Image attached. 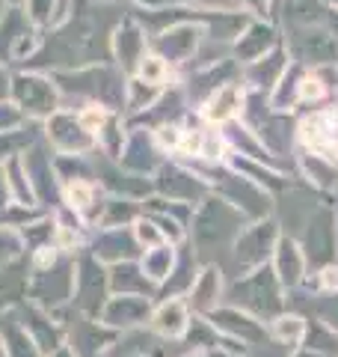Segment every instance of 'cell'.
Segmentation results:
<instances>
[{
    "instance_id": "1",
    "label": "cell",
    "mask_w": 338,
    "mask_h": 357,
    "mask_svg": "<svg viewBox=\"0 0 338 357\" xmlns=\"http://www.w3.org/2000/svg\"><path fill=\"white\" fill-rule=\"evenodd\" d=\"M13 105L24 114L27 119L36 122H48L56 110H63V98L60 89L51 77H45L39 72H15L13 75Z\"/></svg>"
},
{
    "instance_id": "2",
    "label": "cell",
    "mask_w": 338,
    "mask_h": 357,
    "mask_svg": "<svg viewBox=\"0 0 338 357\" xmlns=\"http://www.w3.org/2000/svg\"><path fill=\"white\" fill-rule=\"evenodd\" d=\"M42 36L36 27L30 24L24 6L6 9V15L0 18V63H21L24 66L33 54L39 51Z\"/></svg>"
},
{
    "instance_id": "3",
    "label": "cell",
    "mask_w": 338,
    "mask_h": 357,
    "mask_svg": "<svg viewBox=\"0 0 338 357\" xmlns=\"http://www.w3.org/2000/svg\"><path fill=\"white\" fill-rule=\"evenodd\" d=\"M45 137L54 143L60 155H83L95 146V134H89L74 110H56V114L45 122Z\"/></svg>"
},
{
    "instance_id": "4",
    "label": "cell",
    "mask_w": 338,
    "mask_h": 357,
    "mask_svg": "<svg viewBox=\"0 0 338 357\" xmlns=\"http://www.w3.org/2000/svg\"><path fill=\"white\" fill-rule=\"evenodd\" d=\"M21 164H24V173H27V182H30L33 197H39L45 206L56 203V191H60V185H56L51 149L39 140L36 146H30L24 155H21Z\"/></svg>"
},
{
    "instance_id": "5",
    "label": "cell",
    "mask_w": 338,
    "mask_h": 357,
    "mask_svg": "<svg viewBox=\"0 0 338 357\" xmlns=\"http://www.w3.org/2000/svg\"><path fill=\"white\" fill-rule=\"evenodd\" d=\"M45 134V126L36 119H27L24 126L18 128H9V131H0V161H13L21 158L30 146H36Z\"/></svg>"
},
{
    "instance_id": "6",
    "label": "cell",
    "mask_w": 338,
    "mask_h": 357,
    "mask_svg": "<svg viewBox=\"0 0 338 357\" xmlns=\"http://www.w3.org/2000/svg\"><path fill=\"white\" fill-rule=\"evenodd\" d=\"M335 116H318L306 122V140L312 143L314 149L321 152H332L338 155V131H335Z\"/></svg>"
},
{
    "instance_id": "7",
    "label": "cell",
    "mask_w": 338,
    "mask_h": 357,
    "mask_svg": "<svg viewBox=\"0 0 338 357\" xmlns=\"http://www.w3.org/2000/svg\"><path fill=\"white\" fill-rule=\"evenodd\" d=\"M238 105H241V96H238V89H232V86H223L217 96L208 102V107H205V116L211 119V122H223V119H229V116H234V110H238Z\"/></svg>"
},
{
    "instance_id": "8",
    "label": "cell",
    "mask_w": 338,
    "mask_h": 357,
    "mask_svg": "<svg viewBox=\"0 0 338 357\" xmlns=\"http://www.w3.org/2000/svg\"><path fill=\"white\" fill-rule=\"evenodd\" d=\"M24 13L33 27H51L60 24V3L56 0H27Z\"/></svg>"
},
{
    "instance_id": "9",
    "label": "cell",
    "mask_w": 338,
    "mask_h": 357,
    "mask_svg": "<svg viewBox=\"0 0 338 357\" xmlns=\"http://www.w3.org/2000/svg\"><path fill=\"white\" fill-rule=\"evenodd\" d=\"M92 185L89 182H72V185H65V203H69L72 208H89V203H92Z\"/></svg>"
},
{
    "instance_id": "10",
    "label": "cell",
    "mask_w": 338,
    "mask_h": 357,
    "mask_svg": "<svg viewBox=\"0 0 338 357\" xmlns=\"http://www.w3.org/2000/svg\"><path fill=\"white\" fill-rule=\"evenodd\" d=\"M140 75H143V81L145 84H161L163 77H166V63L161 60V57H145L143 63H140Z\"/></svg>"
},
{
    "instance_id": "11",
    "label": "cell",
    "mask_w": 338,
    "mask_h": 357,
    "mask_svg": "<svg viewBox=\"0 0 338 357\" xmlns=\"http://www.w3.org/2000/svg\"><path fill=\"white\" fill-rule=\"evenodd\" d=\"M18 250H21L18 236L9 227H0V265L9 262V259H15Z\"/></svg>"
},
{
    "instance_id": "12",
    "label": "cell",
    "mask_w": 338,
    "mask_h": 357,
    "mask_svg": "<svg viewBox=\"0 0 338 357\" xmlns=\"http://www.w3.org/2000/svg\"><path fill=\"white\" fill-rule=\"evenodd\" d=\"M27 116L13 105V102H0V131H9V128H18L24 126Z\"/></svg>"
},
{
    "instance_id": "13",
    "label": "cell",
    "mask_w": 338,
    "mask_h": 357,
    "mask_svg": "<svg viewBox=\"0 0 338 357\" xmlns=\"http://www.w3.org/2000/svg\"><path fill=\"white\" fill-rule=\"evenodd\" d=\"M178 307H172V310H161V316H157V328L161 331H169V333H175V331H182V321H178Z\"/></svg>"
},
{
    "instance_id": "14",
    "label": "cell",
    "mask_w": 338,
    "mask_h": 357,
    "mask_svg": "<svg viewBox=\"0 0 338 357\" xmlns=\"http://www.w3.org/2000/svg\"><path fill=\"white\" fill-rule=\"evenodd\" d=\"M9 96H13V75L0 63V102H9Z\"/></svg>"
},
{
    "instance_id": "15",
    "label": "cell",
    "mask_w": 338,
    "mask_h": 357,
    "mask_svg": "<svg viewBox=\"0 0 338 357\" xmlns=\"http://www.w3.org/2000/svg\"><path fill=\"white\" fill-rule=\"evenodd\" d=\"M9 206V178H6V167L0 164V208Z\"/></svg>"
},
{
    "instance_id": "16",
    "label": "cell",
    "mask_w": 338,
    "mask_h": 357,
    "mask_svg": "<svg viewBox=\"0 0 338 357\" xmlns=\"http://www.w3.org/2000/svg\"><path fill=\"white\" fill-rule=\"evenodd\" d=\"M56 3H60V21H63L65 13H69V3H72V0H56Z\"/></svg>"
},
{
    "instance_id": "17",
    "label": "cell",
    "mask_w": 338,
    "mask_h": 357,
    "mask_svg": "<svg viewBox=\"0 0 338 357\" xmlns=\"http://www.w3.org/2000/svg\"><path fill=\"white\" fill-rule=\"evenodd\" d=\"M6 15V0H0V18Z\"/></svg>"
},
{
    "instance_id": "18",
    "label": "cell",
    "mask_w": 338,
    "mask_h": 357,
    "mask_svg": "<svg viewBox=\"0 0 338 357\" xmlns=\"http://www.w3.org/2000/svg\"><path fill=\"white\" fill-rule=\"evenodd\" d=\"M6 3H13V6H24L27 0H6Z\"/></svg>"
}]
</instances>
